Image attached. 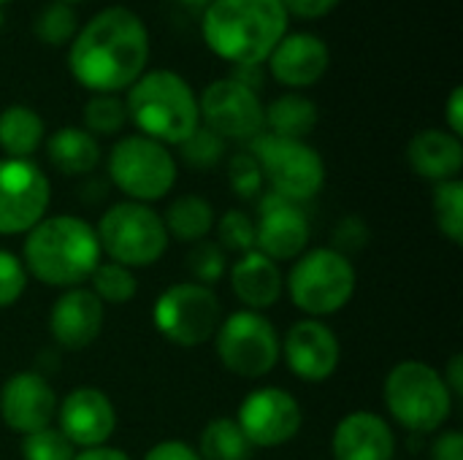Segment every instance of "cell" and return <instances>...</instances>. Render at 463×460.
I'll use <instances>...</instances> for the list:
<instances>
[{"mask_svg": "<svg viewBox=\"0 0 463 460\" xmlns=\"http://www.w3.org/2000/svg\"><path fill=\"white\" fill-rule=\"evenodd\" d=\"M331 62V49L312 33H285L269 54L271 76L285 87H312L323 79Z\"/></svg>", "mask_w": 463, "mask_h": 460, "instance_id": "obj_20", "label": "cell"}, {"mask_svg": "<svg viewBox=\"0 0 463 460\" xmlns=\"http://www.w3.org/2000/svg\"><path fill=\"white\" fill-rule=\"evenodd\" d=\"M434 220L448 241L463 244V184L461 179L439 182L434 187Z\"/></svg>", "mask_w": 463, "mask_h": 460, "instance_id": "obj_30", "label": "cell"}, {"mask_svg": "<svg viewBox=\"0 0 463 460\" xmlns=\"http://www.w3.org/2000/svg\"><path fill=\"white\" fill-rule=\"evenodd\" d=\"M22 460H73V445L60 434V428H41L22 437Z\"/></svg>", "mask_w": 463, "mask_h": 460, "instance_id": "obj_35", "label": "cell"}, {"mask_svg": "<svg viewBox=\"0 0 463 460\" xmlns=\"http://www.w3.org/2000/svg\"><path fill=\"white\" fill-rule=\"evenodd\" d=\"M228 182L239 198H258L263 190V171L250 152H239L228 160Z\"/></svg>", "mask_w": 463, "mask_h": 460, "instance_id": "obj_37", "label": "cell"}, {"mask_svg": "<svg viewBox=\"0 0 463 460\" xmlns=\"http://www.w3.org/2000/svg\"><path fill=\"white\" fill-rule=\"evenodd\" d=\"M279 344V358H285L288 369L304 382H326L339 369L342 344L323 320H298Z\"/></svg>", "mask_w": 463, "mask_h": 460, "instance_id": "obj_15", "label": "cell"}, {"mask_svg": "<svg viewBox=\"0 0 463 460\" xmlns=\"http://www.w3.org/2000/svg\"><path fill=\"white\" fill-rule=\"evenodd\" d=\"M128 122L138 127L141 136L160 144H182L201 127L198 95L184 76L168 68L144 70L125 98Z\"/></svg>", "mask_w": 463, "mask_h": 460, "instance_id": "obj_4", "label": "cell"}, {"mask_svg": "<svg viewBox=\"0 0 463 460\" xmlns=\"http://www.w3.org/2000/svg\"><path fill=\"white\" fill-rule=\"evenodd\" d=\"M445 119H448V130L453 136H463V89L461 87H453L450 98H448V106H445Z\"/></svg>", "mask_w": 463, "mask_h": 460, "instance_id": "obj_43", "label": "cell"}, {"mask_svg": "<svg viewBox=\"0 0 463 460\" xmlns=\"http://www.w3.org/2000/svg\"><path fill=\"white\" fill-rule=\"evenodd\" d=\"M144 460H201L198 450H193L190 445L179 442V439H165V442H157Z\"/></svg>", "mask_w": 463, "mask_h": 460, "instance_id": "obj_40", "label": "cell"}, {"mask_svg": "<svg viewBox=\"0 0 463 460\" xmlns=\"http://www.w3.org/2000/svg\"><path fill=\"white\" fill-rule=\"evenodd\" d=\"M0 418L22 437L49 428L57 418L54 388L38 371H19L8 377L0 388Z\"/></svg>", "mask_w": 463, "mask_h": 460, "instance_id": "obj_18", "label": "cell"}, {"mask_svg": "<svg viewBox=\"0 0 463 460\" xmlns=\"http://www.w3.org/2000/svg\"><path fill=\"white\" fill-rule=\"evenodd\" d=\"M442 380H445L448 390L453 393V399H458L463 390V358L461 355H453V358H450L448 369L442 371Z\"/></svg>", "mask_w": 463, "mask_h": 460, "instance_id": "obj_44", "label": "cell"}, {"mask_svg": "<svg viewBox=\"0 0 463 460\" xmlns=\"http://www.w3.org/2000/svg\"><path fill=\"white\" fill-rule=\"evenodd\" d=\"M431 460H463V434L445 431L431 445Z\"/></svg>", "mask_w": 463, "mask_h": 460, "instance_id": "obj_42", "label": "cell"}, {"mask_svg": "<svg viewBox=\"0 0 463 460\" xmlns=\"http://www.w3.org/2000/svg\"><path fill=\"white\" fill-rule=\"evenodd\" d=\"M100 241L95 228L73 214L43 217L27 230L22 266L41 285L71 290L90 282L100 263Z\"/></svg>", "mask_w": 463, "mask_h": 460, "instance_id": "obj_2", "label": "cell"}, {"mask_svg": "<svg viewBox=\"0 0 463 460\" xmlns=\"http://www.w3.org/2000/svg\"><path fill=\"white\" fill-rule=\"evenodd\" d=\"M79 33V19L73 14V8L68 3H49L41 8L38 19H35V35L38 41L49 43V46H62L68 41H73V35Z\"/></svg>", "mask_w": 463, "mask_h": 460, "instance_id": "obj_32", "label": "cell"}, {"mask_svg": "<svg viewBox=\"0 0 463 460\" xmlns=\"http://www.w3.org/2000/svg\"><path fill=\"white\" fill-rule=\"evenodd\" d=\"M288 14H296L301 19H320L328 11L339 5V0H282Z\"/></svg>", "mask_w": 463, "mask_h": 460, "instance_id": "obj_41", "label": "cell"}, {"mask_svg": "<svg viewBox=\"0 0 463 460\" xmlns=\"http://www.w3.org/2000/svg\"><path fill=\"white\" fill-rule=\"evenodd\" d=\"M128 125L125 100L117 95H92L84 103V130L92 136H117Z\"/></svg>", "mask_w": 463, "mask_h": 460, "instance_id": "obj_31", "label": "cell"}, {"mask_svg": "<svg viewBox=\"0 0 463 460\" xmlns=\"http://www.w3.org/2000/svg\"><path fill=\"white\" fill-rule=\"evenodd\" d=\"M309 220L301 203H290L274 192L260 198V217L255 222V249L274 263L296 260L307 252Z\"/></svg>", "mask_w": 463, "mask_h": 460, "instance_id": "obj_17", "label": "cell"}, {"mask_svg": "<svg viewBox=\"0 0 463 460\" xmlns=\"http://www.w3.org/2000/svg\"><path fill=\"white\" fill-rule=\"evenodd\" d=\"M60 3H68L71 5V3H81V0H60Z\"/></svg>", "mask_w": 463, "mask_h": 460, "instance_id": "obj_47", "label": "cell"}, {"mask_svg": "<svg viewBox=\"0 0 463 460\" xmlns=\"http://www.w3.org/2000/svg\"><path fill=\"white\" fill-rule=\"evenodd\" d=\"M149 60V30L128 5H109L95 14L71 41L68 68L92 95L128 89Z\"/></svg>", "mask_w": 463, "mask_h": 460, "instance_id": "obj_1", "label": "cell"}, {"mask_svg": "<svg viewBox=\"0 0 463 460\" xmlns=\"http://www.w3.org/2000/svg\"><path fill=\"white\" fill-rule=\"evenodd\" d=\"M106 306L90 287L65 290L49 312V333L62 350H87L103 331Z\"/></svg>", "mask_w": 463, "mask_h": 460, "instance_id": "obj_19", "label": "cell"}, {"mask_svg": "<svg viewBox=\"0 0 463 460\" xmlns=\"http://www.w3.org/2000/svg\"><path fill=\"white\" fill-rule=\"evenodd\" d=\"M73 460H133L128 453L117 450V447H109V445H100V447H90V450H81L79 455H73Z\"/></svg>", "mask_w": 463, "mask_h": 460, "instance_id": "obj_45", "label": "cell"}, {"mask_svg": "<svg viewBox=\"0 0 463 460\" xmlns=\"http://www.w3.org/2000/svg\"><path fill=\"white\" fill-rule=\"evenodd\" d=\"M391 418L410 434L426 437L439 431L453 412V393L442 374L423 361L396 363L383 385Z\"/></svg>", "mask_w": 463, "mask_h": 460, "instance_id": "obj_5", "label": "cell"}, {"mask_svg": "<svg viewBox=\"0 0 463 460\" xmlns=\"http://www.w3.org/2000/svg\"><path fill=\"white\" fill-rule=\"evenodd\" d=\"M109 176L128 201L155 203L176 184V157L171 149L141 133L122 136L109 152Z\"/></svg>", "mask_w": 463, "mask_h": 460, "instance_id": "obj_8", "label": "cell"}, {"mask_svg": "<svg viewBox=\"0 0 463 460\" xmlns=\"http://www.w3.org/2000/svg\"><path fill=\"white\" fill-rule=\"evenodd\" d=\"M288 16L282 0H214L203 8V41L236 68L260 65L288 33Z\"/></svg>", "mask_w": 463, "mask_h": 460, "instance_id": "obj_3", "label": "cell"}, {"mask_svg": "<svg viewBox=\"0 0 463 460\" xmlns=\"http://www.w3.org/2000/svg\"><path fill=\"white\" fill-rule=\"evenodd\" d=\"M60 434L81 450L106 445L117 431V409L100 388H73L57 404Z\"/></svg>", "mask_w": 463, "mask_h": 460, "instance_id": "obj_16", "label": "cell"}, {"mask_svg": "<svg viewBox=\"0 0 463 460\" xmlns=\"http://www.w3.org/2000/svg\"><path fill=\"white\" fill-rule=\"evenodd\" d=\"M0 27H3V11H0Z\"/></svg>", "mask_w": 463, "mask_h": 460, "instance_id": "obj_48", "label": "cell"}, {"mask_svg": "<svg viewBox=\"0 0 463 460\" xmlns=\"http://www.w3.org/2000/svg\"><path fill=\"white\" fill-rule=\"evenodd\" d=\"M187 266L195 277L198 285H217L222 277H225V268H228V260H225V249L217 244V241H198L193 244L190 255H187Z\"/></svg>", "mask_w": 463, "mask_h": 460, "instance_id": "obj_34", "label": "cell"}, {"mask_svg": "<svg viewBox=\"0 0 463 460\" xmlns=\"http://www.w3.org/2000/svg\"><path fill=\"white\" fill-rule=\"evenodd\" d=\"M214 220H217L214 209H212V203L206 198L182 195L168 206V211L163 217V225H165L168 239L198 244L214 230Z\"/></svg>", "mask_w": 463, "mask_h": 460, "instance_id": "obj_27", "label": "cell"}, {"mask_svg": "<svg viewBox=\"0 0 463 460\" xmlns=\"http://www.w3.org/2000/svg\"><path fill=\"white\" fill-rule=\"evenodd\" d=\"M252 447H282L301 431V407L282 388L252 390L233 418Z\"/></svg>", "mask_w": 463, "mask_h": 460, "instance_id": "obj_14", "label": "cell"}, {"mask_svg": "<svg viewBox=\"0 0 463 460\" xmlns=\"http://www.w3.org/2000/svg\"><path fill=\"white\" fill-rule=\"evenodd\" d=\"M90 285H92L90 290L98 296L100 304H114V306L130 304L138 293V279L133 268L114 260H100L90 277Z\"/></svg>", "mask_w": 463, "mask_h": 460, "instance_id": "obj_29", "label": "cell"}, {"mask_svg": "<svg viewBox=\"0 0 463 460\" xmlns=\"http://www.w3.org/2000/svg\"><path fill=\"white\" fill-rule=\"evenodd\" d=\"M355 266L331 247H315L296 258L288 274V293L307 317H328L342 312L355 296Z\"/></svg>", "mask_w": 463, "mask_h": 460, "instance_id": "obj_6", "label": "cell"}, {"mask_svg": "<svg viewBox=\"0 0 463 460\" xmlns=\"http://www.w3.org/2000/svg\"><path fill=\"white\" fill-rule=\"evenodd\" d=\"M152 320L157 333H163L171 344L193 350L217 333L222 323V306L212 287L198 282H179L157 296Z\"/></svg>", "mask_w": 463, "mask_h": 460, "instance_id": "obj_11", "label": "cell"}, {"mask_svg": "<svg viewBox=\"0 0 463 460\" xmlns=\"http://www.w3.org/2000/svg\"><path fill=\"white\" fill-rule=\"evenodd\" d=\"M331 239H334V247L331 249H336V252H342V255L350 258V252H361L366 247V241H369V225L361 217L347 214V217H342L336 222V228L331 230Z\"/></svg>", "mask_w": 463, "mask_h": 460, "instance_id": "obj_39", "label": "cell"}, {"mask_svg": "<svg viewBox=\"0 0 463 460\" xmlns=\"http://www.w3.org/2000/svg\"><path fill=\"white\" fill-rule=\"evenodd\" d=\"M217 228V244L225 252H250L255 249V222L241 209H228L220 220H214Z\"/></svg>", "mask_w": 463, "mask_h": 460, "instance_id": "obj_33", "label": "cell"}, {"mask_svg": "<svg viewBox=\"0 0 463 460\" xmlns=\"http://www.w3.org/2000/svg\"><path fill=\"white\" fill-rule=\"evenodd\" d=\"M0 3H11V0H0Z\"/></svg>", "mask_w": 463, "mask_h": 460, "instance_id": "obj_49", "label": "cell"}, {"mask_svg": "<svg viewBox=\"0 0 463 460\" xmlns=\"http://www.w3.org/2000/svg\"><path fill=\"white\" fill-rule=\"evenodd\" d=\"M52 184L33 160H0V236L35 228L49 209Z\"/></svg>", "mask_w": 463, "mask_h": 460, "instance_id": "obj_12", "label": "cell"}, {"mask_svg": "<svg viewBox=\"0 0 463 460\" xmlns=\"http://www.w3.org/2000/svg\"><path fill=\"white\" fill-rule=\"evenodd\" d=\"M179 146H182L184 163H190L193 168H214L225 155V141L217 133H212L209 127H198Z\"/></svg>", "mask_w": 463, "mask_h": 460, "instance_id": "obj_36", "label": "cell"}, {"mask_svg": "<svg viewBox=\"0 0 463 460\" xmlns=\"http://www.w3.org/2000/svg\"><path fill=\"white\" fill-rule=\"evenodd\" d=\"M331 453L334 460H393L396 437L385 418L358 409L336 423Z\"/></svg>", "mask_w": 463, "mask_h": 460, "instance_id": "obj_21", "label": "cell"}, {"mask_svg": "<svg viewBox=\"0 0 463 460\" xmlns=\"http://www.w3.org/2000/svg\"><path fill=\"white\" fill-rule=\"evenodd\" d=\"M27 287V271L22 266V258H16L8 249H0V309L14 306Z\"/></svg>", "mask_w": 463, "mask_h": 460, "instance_id": "obj_38", "label": "cell"}, {"mask_svg": "<svg viewBox=\"0 0 463 460\" xmlns=\"http://www.w3.org/2000/svg\"><path fill=\"white\" fill-rule=\"evenodd\" d=\"M231 287L236 293V298L252 309V312H263L269 306H274L282 296V271L279 266L260 255L258 249H250L244 255H239V260L231 266Z\"/></svg>", "mask_w": 463, "mask_h": 460, "instance_id": "obj_23", "label": "cell"}, {"mask_svg": "<svg viewBox=\"0 0 463 460\" xmlns=\"http://www.w3.org/2000/svg\"><path fill=\"white\" fill-rule=\"evenodd\" d=\"M95 233L100 241V252L128 268H146L157 263L171 241L163 217L152 206L136 201H119L109 206L106 214L98 220Z\"/></svg>", "mask_w": 463, "mask_h": 460, "instance_id": "obj_7", "label": "cell"}, {"mask_svg": "<svg viewBox=\"0 0 463 460\" xmlns=\"http://www.w3.org/2000/svg\"><path fill=\"white\" fill-rule=\"evenodd\" d=\"M203 127L217 133L222 141H252L263 133V111L258 92L241 81L217 79L198 98Z\"/></svg>", "mask_w": 463, "mask_h": 460, "instance_id": "obj_13", "label": "cell"}, {"mask_svg": "<svg viewBox=\"0 0 463 460\" xmlns=\"http://www.w3.org/2000/svg\"><path fill=\"white\" fill-rule=\"evenodd\" d=\"M407 160L418 176H423L434 184L458 179L463 168L461 138L453 136L450 130H439V127L420 130L407 146Z\"/></svg>", "mask_w": 463, "mask_h": 460, "instance_id": "obj_22", "label": "cell"}, {"mask_svg": "<svg viewBox=\"0 0 463 460\" xmlns=\"http://www.w3.org/2000/svg\"><path fill=\"white\" fill-rule=\"evenodd\" d=\"M43 119L30 106H8L0 111V149L5 157L30 160V155L43 144Z\"/></svg>", "mask_w": 463, "mask_h": 460, "instance_id": "obj_25", "label": "cell"}, {"mask_svg": "<svg viewBox=\"0 0 463 460\" xmlns=\"http://www.w3.org/2000/svg\"><path fill=\"white\" fill-rule=\"evenodd\" d=\"M263 127H269L271 136L304 141L317 127V106L298 92L279 95L263 111Z\"/></svg>", "mask_w": 463, "mask_h": 460, "instance_id": "obj_26", "label": "cell"}, {"mask_svg": "<svg viewBox=\"0 0 463 460\" xmlns=\"http://www.w3.org/2000/svg\"><path fill=\"white\" fill-rule=\"evenodd\" d=\"M250 155L258 160L263 182L271 184V192L290 203L315 198L326 184V163L307 141L258 133L250 141Z\"/></svg>", "mask_w": 463, "mask_h": 460, "instance_id": "obj_9", "label": "cell"}, {"mask_svg": "<svg viewBox=\"0 0 463 460\" xmlns=\"http://www.w3.org/2000/svg\"><path fill=\"white\" fill-rule=\"evenodd\" d=\"M184 5H193V8H209L214 0H182Z\"/></svg>", "mask_w": 463, "mask_h": 460, "instance_id": "obj_46", "label": "cell"}, {"mask_svg": "<svg viewBox=\"0 0 463 460\" xmlns=\"http://www.w3.org/2000/svg\"><path fill=\"white\" fill-rule=\"evenodd\" d=\"M252 450L255 447L247 442L233 418H214L198 442L201 460H250Z\"/></svg>", "mask_w": 463, "mask_h": 460, "instance_id": "obj_28", "label": "cell"}, {"mask_svg": "<svg viewBox=\"0 0 463 460\" xmlns=\"http://www.w3.org/2000/svg\"><path fill=\"white\" fill-rule=\"evenodd\" d=\"M279 333L274 323L263 312L239 309L228 314L217 333L214 350L220 363L241 377V380H260L279 363Z\"/></svg>", "mask_w": 463, "mask_h": 460, "instance_id": "obj_10", "label": "cell"}, {"mask_svg": "<svg viewBox=\"0 0 463 460\" xmlns=\"http://www.w3.org/2000/svg\"><path fill=\"white\" fill-rule=\"evenodd\" d=\"M46 157L62 176H87L100 163V146L84 127H60L46 141Z\"/></svg>", "mask_w": 463, "mask_h": 460, "instance_id": "obj_24", "label": "cell"}]
</instances>
